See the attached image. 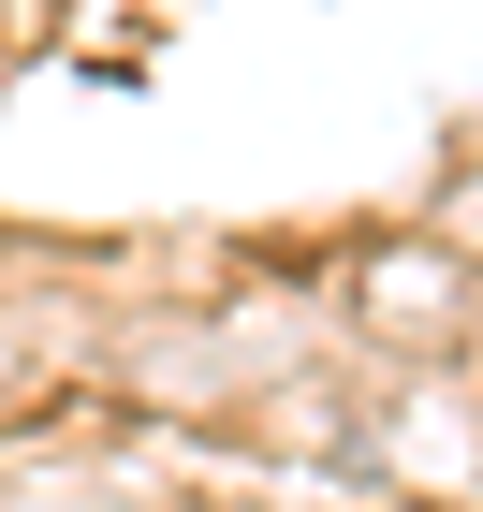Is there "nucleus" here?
I'll list each match as a JSON object with an SVG mask.
<instances>
[]
</instances>
